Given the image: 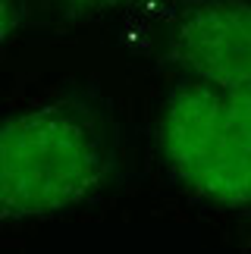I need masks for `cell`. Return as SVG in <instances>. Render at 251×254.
I'll list each match as a JSON object with an SVG mask.
<instances>
[{"label": "cell", "mask_w": 251, "mask_h": 254, "mask_svg": "<svg viewBox=\"0 0 251 254\" xmlns=\"http://www.w3.org/2000/svg\"><path fill=\"white\" fill-rule=\"evenodd\" d=\"M107 176V148L72 104L0 120V223L41 220L82 204Z\"/></svg>", "instance_id": "6da1fadb"}, {"label": "cell", "mask_w": 251, "mask_h": 254, "mask_svg": "<svg viewBox=\"0 0 251 254\" xmlns=\"http://www.w3.org/2000/svg\"><path fill=\"white\" fill-rule=\"evenodd\" d=\"M160 144L179 179L210 201L251 204V110L214 85L191 82L170 94Z\"/></svg>", "instance_id": "7a4b0ae2"}, {"label": "cell", "mask_w": 251, "mask_h": 254, "mask_svg": "<svg viewBox=\"0 0 251 254\" xmlns=\"http://www.w3.org/2000/svg\"><path fill=\"white\" fill-rule=\"evenodd\" d=\"M173 57L198 82L251 110V3L207 0L191 6L173 32Z\"/></svg>", "instance_id": "3957f363"}, {"label": "cell", "mask_w": 251, "mask_h": 254, "mask_svg": "<svg viewBox=\"0 0 251 254\" xmlns=\"http://www.w3.org/2000/svg\"><path fill=\"white\" fill-rule=\"evenodd\" d=\"M57 3H63V6H69V9H91V13H101V9H120V6L154 3V0H57Z\"/></svg>", "instance_id": "277c9868"}, {"label": "cell", "mask_w": 251, "mask_h": 254, "mask_svg": "<svg viewBox=\"0 0 251 254\" xmlns=\"http://www.w3.org/2000/svg\"><path fill=\"white\" fill-rule=\"evenodd\" d=\"M13 19H16V9L9 0H0V44L6 41V35H9V28H13Z\"/></svg>", "instance_id": "5b68a950"}]
</instances>
